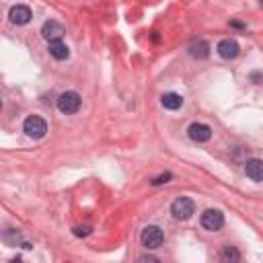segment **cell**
Masks as SVG:
<instances>
[{
	"mask_svg": "<svg viewBox=\"0 0 263 263\" xmlns=\"http://www.w3.org/2000/svg\"><path fill=\"white\" fill-rule=\"evenodd\" d=\"M23 132H25L29 138H33V140H41V138L47 134V124H45V120L39 118V115H29V118L25 120V124H23Z\"/></svg>",
	"mask_w": 263,
	"mask_h": 263,
	"instance_id": "cell-1",
	"label": "cell"
},
{
	"mask_svg": "<svg viewBox=\"0 0 263 263\" xmlns=\"http://www.w3.org/2000/svg\"><path fill=\"white\" fill-rule=\"evenodd\" d=\"M80 95L74 93V91H66L58 97V109L66 115H74L78 109H80Z\"/></svg>",
	"mask_w": 263,
	"mask_h": 263,
	"instance_id": "cell-2",
	"label": "cell"
},
{
	"mask_svg": "<svg viewBox=\"0 0 263 263\" xmlns=\"http://www.w3.org/2000/svg\"><path fill=\"white\" fill-rule=\"evenodd\" d=\"M195 212V203L193 199L189 197H177L173 203H171V214L177 218V220H189Z\"/></svg>",
	"mask_w": 263,
	"mask_h": 263,
	"instance_id": "cell-3",
	"label": "cell"
},
{
	"mask_svg": "<svg viewBox=\"0 0 263 263\" xmlns=\"http://www.w3.org/2000/svg\"><path fill=\"white\" fill-rule=\"evenodd\" d=\"M199 222H201V226L206 230L216 232V230H220L224 226V214L220 212V210H206V212L201 214V218H199Z\"/></svg>",
	"mask_w": 263,
	"mask_h": 263,
	"instance_id": "cell-4",
	"label": "cell"
},
{
	"mask_svg": "<svg viewBox=\"0 0 263 263\" xmlns=\"http://www.w3.org/2000/svg\"><path fill=\"white\" fill-rule=\"evenodd\" d=\"M142 245L148 249V251H152V249H159L161 245H163V241H165V235H163V230L159 228V226H146L144 230H142Z\"/></svg>",
	"mask_w": 263,
	"mask_h": 263,
	"instance_id": "cell-5",
	"label": "cell"
},
{
	"mask_svg": "<svg viewBox=\"0 0 263 263\" xmlns=\"http://www.w3.org/2000/svg\"><path fill=\"white\" fill-rule=\"evenodd\" d=\"M64 33H66L64 25H62V23H58V21H54V19L45 21V23H43V27H41V35H43V39H47V41L62 39V35H64Z\"/></svg>",
	"mask_w": 263,
	"mask_h": 263,
	"instance_id": "cell-6",
	"label": "cell"
},
{
	"mask_svg": "<svg viewBox=\"0 0 263 263\" xmlns=\"http://www.w3.org/2000/svg\"><path fill=\"white\" fill-rule=\"evenodd\" d=\"M187 136L193 142H208L210 138H212V128L206 126V124H191L189 130H187Z\"/></svg>",
	"mask_w": 263,
	"mask_h": 263,
	"instance_id": "cell-7",
	"label": "cell"
},
{
	"mask_svg": "<svg viewBox=\"0 0 263 263\" xmlns=\"http://www.w3.org/2000/svg\"><path fill=\"white\" fill-rule=\"evenodd\" d=\"M239 51H241V47H239V43L235 39H222L218 43V54L224 60H235L239 56Z\"/></svg>",
	"mask_w": 263,
	"mask_h": 263,
	"instance_id": "cell-8",
	"label": "cell"
},
{
	"mask_svg": "<svg viewBox=\"0 0 263 263\" xmlns=\"http://www.w3.org/2000/svg\"><path fill=\"white\" fill-rule=\"evenodd\" d=\"M187 51H189V56L195 58V60H206V58L210 56V43L203 41V39L191 41L189 47H187Z\"/></svg>",
	"mask_w": 263,
	"mask_h": 263,
	"instance_id": "cell-9",
	"label": "cell"
},
{
	"mask_svg": "<svg viewBox=\"0 0 263 263\" xmlns=\"http://www.w3.org/2000/svg\"><path fill=\"white\" fill-rule=\"evenodd\" d=\"M9 17H11V23H15V25H27L31 21V9L25 5H17L11 9Z\"/></svg>",
	"mask_w": 263,
	"mask_h": 263,
	"instance_id": "cell-10",
	"label": "cell"
},
{
	"mask_svg": "<svg viewBox=\"0 0 263 263\" xmlns=\"http://www.w3.org/2000/svg\"><path fill=\"white\" fill-rule=\"evenodd\" d=\"M245 173L251 181H263V161L261 159H251L245 163Z\"/></svg>",
	"mask_w": 263,
	"mask_h": 263,
	"instance_id": "cell-11",
	"label": "cell"
},
{
	"mask_svg": "<svg viewBox=\"0 0 263 263\" xmlns=\"http://www.w3.org/2000/svg\"><path fill=\"white\" fill-rule=\"evenodd\" d=\"M49 54L54 56L56 60H66L68 56H70V49H68V45L62 41V39H56V41H49Z\"/></svg>",
	"mask_w": 263,
	"mask_h": 263,
	"instance_id": "cell-12",
	"label": "cell"
},
{
	"mask_svg": "<svg viewBox=\"0 0 263 263\" xmlns=\"http://www.w3.org/2000/svg\"><path fill=\"white\" fill-rule=\"evenodd\" d=\"M161 103H163V107H165V109L175 111V109H179L181 105H183V97H181V95H177V93H165V95L161 97Z\"/></svg>",
	"mask_w": 263,
	"mask_h": 263,
	"instance_id": "cell-13",
	"label": "cell"
},
{
	"mask_svg": "<svg viewBox=\"0 0 263 263\" xmlns=\"http://www.w3.org/2000/svg\"><path fill=\"white\" fill-rule=\"evenodd\" d=\"M239 259H241V255L235 247H224L220 253V261H224V263H237Z\"/></svg>",
	"mask_w": 263,
	"mask_h": 263,
	"instance_id": "cell-14",
	"label": "cell"
},
{
	"mask_svg": "<svg viewBox=\"0 0 263 263\" xmlns=\"http://www.w3.org/2000/svg\"><path fill=\"white\" fill-rule=\"evenodd\" d=\"M171 173H163V175H159L156 179H152V185H163V183H169L171 181Z\"/></svg>",
	"mask_w": 263,
	"mask_h": 263,
	"instance_id": "cell-15",
	"label": "cell"
},
{
	"mask_svg": "<svg viewBox=\"0 0 263 263\" xmlns=\"http://www.w3.org/2000/svg\"><path fill=\"white\" fill-rule=\"evenodd\" d=\"M91 226H76L74 228V237H89L91 235Z\"/></svg>",
	"mask_w": 263,
	"mask_h": 263,
	"instance_id": "cell-16",
	"label": "cell"
},
{
	"mask_svg": "<svg viewBox=\"0 0 263 263\" xmlns=\"http://www.w3.org/2000/svg\"><path fill=\"white\" fill-rule=\"evenodd\" d=\"M140 261H159V259L152 257V255H144V257H140Z\"/></svg>",
	"mask_w": 263,
	"mask_h": 263,
	"instance_id": "cell-17",
	"label": "cell"
},
{
	"mask_svg": "<svg viewBox=\"0 0 263 263\" xmlns=\"http://www.w3.org/2000/svg\"><path fill=\"white\" fill-rule=\"evenodd\" d=\"M230 25H232V27H237V29H245V25H243V23H237V21H232Z\"/></svg>",
	"mask_w": 263,
	"mask_h": 263,
	"instance_id": "cell-18",
	"label": "cell"
},
{
	"mask_svg": "<svg viewBox=\"0 0 263 263\" xmlns=\"http://www.w3.org/2000/svg\"><path fill=\"white\" fill-rule=\"evenodd\" d=\"M259 3H261V5H263V0H259Z\"/></svg>",
	"mask_w": 263,
	"mask_h": 263,
	"instance_id": "cell-19",
	"label": "cell"
}]
</instances>
